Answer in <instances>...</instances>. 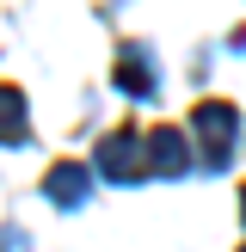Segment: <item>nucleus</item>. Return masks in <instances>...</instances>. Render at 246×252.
Returning a JSON list of instances; mask_svg holds the SVG:
<instances>
[{
  "instance_id": "obj_1",
  "label": "nucleus",
  "mask_w": 246,
  "mask_h": 252,
  "mask_svg": "<svg viewBox=\"0 0 246 252\" xmlns=\"http://www.w3.org/2000/svg\"><path fill=\"white\" fill-rule=\"evenodd\" d=\"M191 129H197V142H203V166H228L234 160V135H240V111L221 105V98H209V105H197Z\"/></svg>"
},
{
  "instance_id": "obj_2",
  "label": "nucleus",
  "mask_w": 246,
  "mask_h": 252,
  "mask_svg": "<svg viewBox=\"0 0 246 252\" xmlns=\"http://www.w3.org/2000/svg\"><path fill=\"white\" fill-rule=\"evenodd\" d=\"M98 172H105L111 185H135V179H148V142H142L135 129L105 135V148H98Z\"/></svg>"
},
{
  "instance_id": "obj_3",
  "label": "nucleus",
  "mask_w": 246,
  "mask_h": 252,
  "mask_svg": "<svg viewBox=\"0 0 246 252\" xmlns=\"http://www.w3.org/2000/svg\"><path fill=\"white\" fill-rule=\"evenodd\" d=\"M191 142H184V129H154L148 135V172H160V179H179V172H191Z\"/></svg>"
},
{
  "instance_id": "obj_4",
  "label": "nucleus",
  "mask_w": 246,
  "mask_h": 252,
  "mask_svg": "<svg viewBox=\"0 0 246 252\" xmlns=\"http://www.w3.org/2000/svg\"><path fill=\"white\" fill-rule=\"evenodd\" d=\"M86 185H92V172H86V166H74V160H62V166H49L43 191L56 197L62 209H74V203H86Z\"/></svg>"
},
{
  "instance_id": "obj_5",
  "label": "nucleus",
  "mask_w": 246,
  "mask_h": 252,
  "mask_svg": "<svg viewBox=\"0 0 246 252\" xmlns=\"http://www.w3.org/2000/svg\"><path fill=\"white\" fill-rule=\"evenodd\" d=\"M117 86H123V93H135V98L154 93V62H148V49H129V56L117 62Z\"/></svg>"
},
{
  "instance_id": "obj_6",
  "label": "nucleus",
  "mask_w": 246,
  "mask_h": 252,
  "mask_svg": "<svg viewBox=\"0 0 246 252\" xmlns=\"http://www.w3.org/2000/svg\"><path fill=\"white\" fill-rule=\"evenodd\" d=\"M0 142H25V93L0 86Z\"/></svg>"
},
{
  "instance_id": "obj_7",
  "label": "nucleus",
  "mask_w": 246,
  "mask_h": 252,
  "mask_svg": "<svg viewBox=\"0 0 246 252\" xmlns=\"http://www.w3.org/2000/svg\"><path fill=\"white\" fill-rule=\"evenodd\" d=\"M240 216H246V191H240Z\"/></svg>"
}]
</instances>
